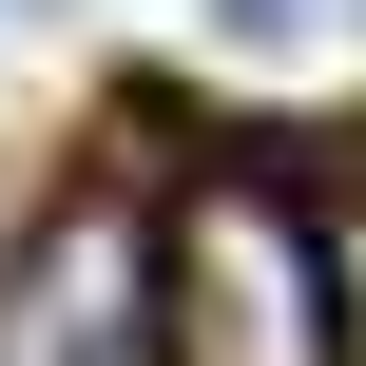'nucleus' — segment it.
I'll return each instance as SVG.
<instances>
[{
    "mask_svg": "<svg viewBox=\"0 0 366 366\" xmlns=\"http://www.w3.org/2000/svg\"><path fill=\"white\" fill-rule=\"evenodd\" d=\"M154 366H347V232L270 174H193L154 212Z\"/></svg>",
    "mask_w": 366,
    "mask_h": 366,
    "instance_id": "f257e3e1",
    "label": "nucleus"
},
{
    "mask_svg": "<svg viewBox=\"0 0 366 366\" xmlns=\"http://www.w3.org/2000/svg\"><path fill=\"white\" fill-rule=\"evenodd\" d=\"M0 366H154V232L135 212H58L0 270Z\"/></svg>",
    "mask_w": 366,
    "mask_h": 366,
    "instance_id": "f03ea898",
    "label": "nucleus"
},
{
    "mask_svg": "<svg viewBox=\"0 0 366 366\" xmlns=\"http://www.w3.org/2000/svg\"><path fill=\"white\" fill-rule=\"evenodd\" d=\"M347 366H366V212H347Z\"/></svg>",
    "mask_w": 366,
    "mask_h": 366,
    "instance_id": "7ed1b4c3",
    "label": "nucleus"
},
{
    "mask_svg": "<svg viewBox=\"0 0 366 366\" xmlns=\"http://www.w3.org/2000/svg\"><path fill=\"white\" fill-rule=\"evenodd\" d=\"M232 19H251V39H270V19H309V0H232Z\"/></svg>",
    "mask_w": 366,
    "mask_h": 366,
    "instance_id": "20e7f679",
    "label": "nucleus"
}]
</instances>
